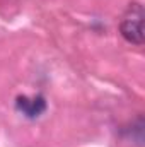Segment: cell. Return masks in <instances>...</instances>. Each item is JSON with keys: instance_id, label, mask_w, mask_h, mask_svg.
Segmentation results:
<instances>
[{"instance_id": "obj_1", "label": "cell", "mask_w": 145, "mask_h": 147, "mask_svg": "<svg viewBox=\"0 0 145 147\" xmlns=\"http://www.w3.org/2000/svg\"><path fill=\"white\" fill-rule=\"evenodd\" d=\"M121 36L133 45L144 43V9L140 3H130L128 10L125 12L121 22H119Z\"/></svg>"}, {"instance_id": "obj_2", "label": "cell", "mask_w": 145, "mask_h": 147, "mask_svg": "<svg viewBox=\"0 0 145 147\" xmlns=\"http://www.w3.org/2000/svg\"><path fill=\"white\" fill-rule=\"evenodd\" d=\"M15 108L22 115H26L28 118H36L46 110V101L43 96H34V98L19 96L15 101Z\"/></svg>"}]
</instances>
